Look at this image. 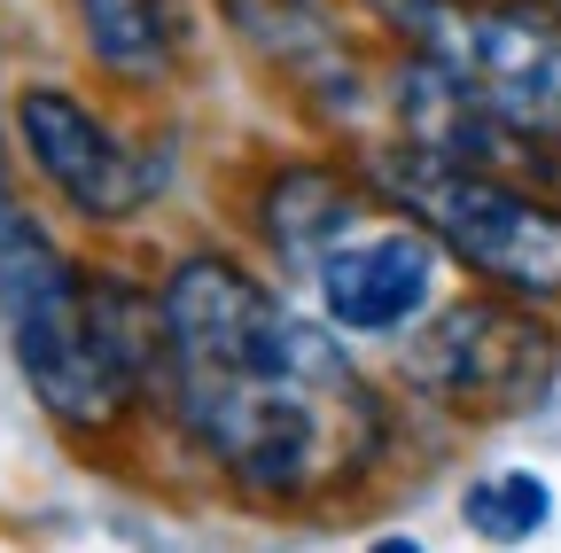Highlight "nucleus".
Wrapping results in <instances>:
<instances>
[{"label": "nucleus", "instance_id": "nucleus-9", "mask_svg": "<svg viewBox=\"0 0 561 553\" xmlns=\"http://www.w3.org/2000/svg\"><path fill=\"white\" fill-rule=\"evenodd\" d=\"M70 39L125 94H157L195 55V0H62Z\"/></svg>", "mask_w": 561, "mask_h": 553}, {"label": "nucleus", "instance_id": "nucleus-2", "mask_svg": "<svg viewBox=\"0 0 561 553\" xmlns=\"http://www.w3.org/2000/svg\"><path fill=\"white\" fill-rule=\"evenodd\" d=\"M265 273L305 297L351 352L413 335L445 297V250L359 172V157H273L250 187Z\"/></svg>", "mask_w": 561, "mask_h": 553}, {"label": "nucleus", "instance_id": "nucleus-10", "mask_svg": "<svg viewBox=\"0 0 561 553\" xmlns=\"http://www.w3.org/2000/svg\"><path fill=\"white\" fill-rule=\"evenodd\" d=\"M460 522L483 545H530L553 522V492H546V475H530V468H483V475H468V492H460Z\"/></svg>", "mask_w": 561, "mask_h": 553}, {"label": "nucleus", "instance_id": "nucleus-3", "mask_svg": "<svg viewBox=\"0 0 561 553\" xmlns=\"http://www.w3.org/2000/svg\"><path fill=\"white\" fill-rule=\"evenodd\" d=\"M0 327L24 390L70 437L125 429L157 382V289L70 257L0 195Z\"/></svg>", "mask_w": 561, "mask_h": 553}, {"label": "nucleus", "instance_id": "nucleus-8", "mask_svg": "<svg viewBox=\"0 0 561 553\" xmlns=\"http://www.w3.org/2000/svg\"><path fill=\"white\" fill-rule=\"evenodd\" d=\"M219 16L320 125L359 141L367 125H382V62L335 0H219Z\"/></svg>", "mask_w": 561, "mask_h": 553}, {"label": "nucleus", "instance_id": "nucleus-7", "mask_svg": "<svg viewBox=\"0 0 561 553\" xmlns=\"http://www.w3.org/2000/svg\"><path fill=\"white\" fill-rule=\"evenodd\" d=\"M9 141L79 227H125L164 195L157 149L133 141L94 94L62 87V79H24L9 94Z\"/></svg>", "mask_w": 561, "mask_h": 553}, {"label": "nucleus", "instance_id": "nucleus-11", "mask_svg": "<svg viewBox=\"0 0 561 553\" xmlns=\"http://www.w3.org/2000/svg\"><path fill=\"white\" fill-rule=\"evenodd\" d=\"M367 553H430V545L405 538V530H382V538H367Z\"/></svg>", "mask_w": 561, "mask_h": 553}, {"label": "nucleus", "instance_id": "nucleus-4", "mask_svg": "<svg viewBox=\"0 0 561 553\" xmlns=\"http://www.w3.org/2000/svg\"><path fill=\"white\" fill-rule=\"evenodd\" d=\"M359 172L398 203V211L445 250L453 273L476 289H500L515 304L561 312V187L491 172V164H453L405 141H359Z\"/></svg>", "mask_w": 561, "mask_h": 553}, {"label": "nucleus", "instance_id": "nucleus-6", "mask_svg": "<svg viewBox=\"0 0 561 553\" xmlns=\"http://www.w3.org/2000/svg\"><path fill=\"white\" fill-rule=\"evenodd\" d=\"M398 390L460 429H507L538 413L561 382V312L515 304L500 289H445L437 312L390 343Z\"/></svg>", "mask_w": 561, "mask_h": 553}, {"label": "nucleus", "instance_id": "nucleus-1", "mask_svg": "<svg viewBox=\"0 0 561 553\" xmlns=\"http://www.w3.org/2000/svg\"><path fill=\"white\" fill-rule=\"evenodd\" d=\"M149 405L234 499L297 515L367 492L398 405L359 352L234 250H180L157 273Z\"/></svg>", "mask_w": 561, "mask_h": 553}, {"label": "nucleus", "instance_id": "nucleus-5", "mask_svg": "<svg viewBox=\"0 0 561 553\" xmlns=\"http://www.w3.org/2000/svg\"><path fill=\"white\" fill-rule=\"evenodd\" d=\"M382 47L445 71L500 133L561 164V9L553 0H359Z\"/></svg>", "mask_w": 561, "mask_h": 553}]
</instances>
